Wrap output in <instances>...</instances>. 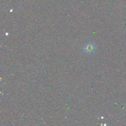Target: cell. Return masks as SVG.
I'll return each instance as SVG.
<instances>
[{
    "label": "cell",
    "instance_id": "6da1fadb",
    "mask_svg": "<svg viewBox=\"0 0 126 126\" xmlns=\"http://www.w3.org/2000/svg\"><path fill=\"white\" fill-rule=\"evenodd\" d=\"M84 51L86 53L88 54H93L95 52L96 49V46L95 44L92 42H89V43H87V44H85V46H84Z\"/></svg>",
    "mask_w": 126,
    "mask_h": 126
}]
</instances>
